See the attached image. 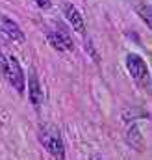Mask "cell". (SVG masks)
Instances as JSON below:
<instances>
[{"label": "cell", "mask_w": 152, "mask_h": 160, "mask_svg": "<svg viewBox=\"0 0 152 160\" xmlns=\"http://www.w3.org/2000/svg\"><path fill=\"white\" fill-rule=\"evenodd\" d=\"M37 138L50 157H54L56 160H65V143H63L61 132L56 125L41 123L37 128Z\"/></svg>", "instance_id": "1"}, {"label": "cell", "mask_w": 152, "mask_h": 160, "mask_svg": "<svg viewBox=\"0 0 152 160\" xmlns=\"http://www.w3.org/2000/svg\"><path fill=\"white\" fill-rule=\"evenodd\" d=\"M4 75L9 80V84L22 93L24 91V73H22V65L19 63V60L15 56H6V67H4Z\"/></svg>", "instance_id": "2"}, {"label": "cell", "mask_w": 152, "mask_h": 160, "mask_svg": "<svg viewBox=\"0 0 152 160\" xmlns=\"http://www.w3.org/2000/svg\"><path fill=\"white\" fill-rule=\"evenodd\" d=\"M126 69H128V73L132 75V78L135 80V82H139L143 86L149 84V77H150L149 75V65H147V62L141 56L128 54L126 56Z\"/></svg>", "instance_id": "3"}, {"label": "cell", "mask_w": 152, "mask_h": 160, "mask_svg": "<svg viewBox=\"0 0 152 160\" xmlns=\"http://www.w3.org/2000/svg\"><path fill=\"white\" fill-rule=\"evenodd\" d=\"M46 39L50 41V45L59 52L74 48V43L71 39V36L67 34V30L61 24H54V28H48L46 30Z\"/></svg>", "instance_id": "4"}, {"label": "cell", "mask_w": 152, "mask_h": 160, "mask_svg": "<svg viewBox=\"0 0 152 160\" xmlns=\"http://www.w3.org/2000/svg\"><path fill=\"white\" fill-rule=\"evenodd\" d=\"M0 26H2V32H4L11 41H15V43H24V41H26L24 32L19 28V24H17L15 21H11V19H7V17H2V19H0Z\"/></svg>", "instance_id": "5"}, {"label": "cell", "mask_w": 152, "mask_h": 160, "mask_svg": "<svg viewBox=\"0 0 152 160\" xmlns=\"http://www.w3.org/2000/svg\"><path fill=\"white\" fill-rule=\"evenodd\" d=\"M28 97H30V102L34 106H39L43 102V89L39 84L37 73L34 69H30V75H28Z\"/></svg>", "instance_id": "6"}, {"label": "cell", "mask_w": 152, "mask_h": 160, "mask_svg": "<svg viewBox=\"0 0 152 160\" xmlns=\"http://www.w3.org/2000/svg\"><path fill=\"white\" fill-rule=\"evenodd\" d=\"M65 17H67V21L71 22V26L74 28L78 34H83V32H85V28H83V19H82L80 11L76 9V6L65 4Z\"/></svg>", "instance_id": "7"}, {"label": "cell", "mask_w": 152, "mask_h": 160, "mask_svg": "<svg viewBox=\"0 0 152 160\" xmlns=\"http://www.w3.org/2000/svg\"><path fill=\"white\" fill-rule=\"evenodd\" d=\"M137 13H139V17L145 21V24L147 26H150L152 21H150V8L149 6H137Z\"/></svg>", "instance_id": "8"}, {"label": "cell", "mask_w": 152, "mask_h": 160, "mask_svg": "<svg viewBox=\"0 0 152 160\" xmlns=\"http://www.w3.org/2000/svg\"><path fill=\"white\" fill-rule=\"evenodd\" d=\"M34 2L37 4L41 9H50V6H52V4H50V0H34Z\"/></svg>", "instance_id": "9"}, {"label": "cell", "mask_w": 152, "mask_h": 160, "mask_svg": "<svg viewBox=\"0 0 152 160\" xmlns=\"http://www.w3.org/2000/svg\"><path fill=\"white\" fill-rule=\"evenodd\" d=\"M4 67H6V56L2 52V47H0V71L4 73Z\"/></svg>", "instance_id": "10"}, {"label": "cell", "mask_w": 152, "mask_h": 160, "mask_svg": "<svg viewBox=\"0 0 152 160\" xmlns=\"http://www.w3.org/2000/svg\"><path fill=\"white\" fill-rule=\"evenodd\" d=\"M89 160H102V158H100V157H91Z\"/></svg>", "instance_id": "11"}]
</instances>
